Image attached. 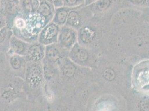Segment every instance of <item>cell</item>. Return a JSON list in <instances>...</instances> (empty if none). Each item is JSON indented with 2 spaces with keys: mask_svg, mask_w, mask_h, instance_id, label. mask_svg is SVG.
Here are the masks:
<instances>
[{
  "mask_svg": "<svg viewBox=\"0 0 149 111\" xmlns=\"http://www.w3.org/2000/svg\"><path fill=\"white\" fill-rule=\"evenodd\" d=\"M60 26L51 21L40 31L38 36V43L45 46L57 43Z\"/></svg>",
  "mask_w": 149,
  "mask_h": 111,
  "instance_id": "cell-1",
  "label": "cell"
},
{
  "mask_svg": "<svg viewBox=\"0 0 149 111\" xmlns=\"http://www.w3.org/2000/svg\"><path fill=\"white\" fill-rule=\"evenodd\" d=\"M104 76L107 80H111L114 79L115 77V74L112 69L107 68L104 71Z\"/></svg>",
  "mask_w": 149,
  "mask_h": 111,
  "instance_id": "cell-18",
  "label": "cell"
},
{
  "mask_svg": "<svg viewBox=\"0 0 149 111\" xmlns=\"http://www.w3.org/2000/svg\"><path fill=\"white\" fill-rule=\"evenodd\" d=\"M80 7H81L73 8L70 11L65 25L68 26L76 27L80 24L81 17L79 12V10Z\"/></svg>",
  "mask_w": 149,
  "mask_h": 111,
  "instance_id": "cell-9",
  "label": "cell"
},
{
  "mask_svg": "<svg viewBox=\"0 0 149 111\" xmlns=\"http://www.w3.org/2000/svg\"><path fill=\"white\" fill-rule=\"evenodd\" d=\"M56 8L46 0H42L40 2L37 13L43 16L48 22L52 21L54 17Z\"/></svg>",
  "mask_w": 149,
  "mask_h": 111,
  "instance_id": "cell-7",
  "label": "cell"
},
{
  "mask_svg": "<svg viewBox=\"0 0 149 111\" xmlns=\"http://www.w3.org/2000/svg\"><path fill=\"white\" fill-rule=\"evenodd\" d=\"M31 2L32 13L37 12V10L40 6L41 1L40 0H31Z\"/></svg>",
  "mask_w": 149,
  "mask_h": 111,
  "instance_id": "cell-19",
  "label": "cell"
},
{
  "mask_svg": "<svg viewBox=\"0 0 149 111\" xmlns=\"http://www.w3.org/2000/svg\"><path fill=\"white\" fill-rule=\"evenodd\" d=\"M59 48L60 47L57 43L45 46V56L44 60L52 63H56L59 62L61 60Z\"/></svg>",
  "mask_w": 149,
  "mask_h": 111,
  "instance_id": "cell-6",
  "label": "cell"
},
{
  "mask_svg": "<svg viewBox=\"0 0 149 111\" xmlns=\"http://www.w3.org/2000/svg\"><path fill=\"white\" fill-rule=\"evenodd\" d=\"M62 71L63 74L67 77H71L74 74L75 67L74 66L70 63H63L62 66Z\"/></svg>",
  "mask_w": 149,
  "mask_h": 111,
  "instance_id": "cell-13",
  "label": "cell"
},
{
  "mask_svg": "<svg viewBox=\"0 0 149 111\" xmlns=\"http://www.w3.org/2000/svg\"><path fill=\"white\" fill-rule=\"evenodd\" d=\"M71 55L78 61L83 62L86 61L88 58L87 52L82 49H77L72 51Z\"/></svg>",
  "mask_w": 149,
  "mask_h": 111,
  "instance_id": "cell-11",
  "label": "cell"
},
{
  "mask_svg": "<svg viewBox=\"0 0 149 111\" xmlns=\"http://www.w3.org/2000/svg\"><path fill=\"white\" fill-rule=\"evenodd\" d=\"M96 1H97V0H85V5H86V6L89 5L93 3L94 2H95Z\"/></svg>",
  "mask_w": 149,
  "mask_h": 111,
  "instance_id": "cell-22",
  "label": "cell"
},
{
  "mask_svg": "<svg viewBox=\"0 0 149 111\" xmlns=\"http://www.w3.org/2000/svg\"><path fill=\"white\" fill-rule=\"evenodd\" d=\"M49 2L51 4L54 5L55 8H58L63 6L62 0H46Z\"/></svg>",
  "mask_w": 149,
  "mask_h": 111,
  "instance_id": "cell-20",
  "label": "cell"
},
{
  "mask_svg": "<svg viewBox=\"0 0 149 111\" xmlns=\"http://www.w3.org/2000/svg\"><path fill=\"white\" fill-rule=\"evenodd\" d=\"M76 40V32L68 26L60 27L57 44L61 49H71Z\"/></svg>",
  "mask_w": 149,
  "mask_h": 111,
  "instance_id": "cell-2",
  "label": "cell"
},
{
  "mask_svg": "<svg viewBox=\"0 0 149 111\" xmlns=\"http://www.w3.org/2000/svg\"><path fill=\"white\" fill-rule=\"evenodd\" d=\"M37 63L32 62L27 68L26 74L27 82L33 87H36L40 84L44 76V71Z\"/></svg>",
  "mask_w": 149,
  "mask_h": 111,
  "instance_id": "cell-3",
  "label": "cell"
},
{
  "mask_svg": "<svg viewBox=\"0 0 149 111\" xmlns=\"http://www.w3.org/2000/svg\"><path fill=\"white\" fill-rule=\"evenodd\" d=\"M93 37V31L88 28H85L81 31V38L82 41L85 42L89 41Z\"/></svg>",
  "mask_w": 149,
  "mask_h": 111,
  "instance_id": "cell-15",
  "label": "cell"
},
{
  "mask_svg": "<svg viewBox=\"0 0 149 111\" xmlns=\"http://www.w3.org/2000/svg\"><path fill=\"white\" fill-rule=\"evenodd\" d=\"M135 6L147 7L149 6V0H125Z\"/></svg>",
  "mask_w": 149,
  "mask_h": 111,
  "instance_id": "cell-17",
  "label": "cell"
},
{
  "mask_svg": "<svg viewBox=\"0 0 149 111\" xmlns=\"http://www.w3.org/2000/svg\"><path fill=\"white\" fill-rule=\"evenodd\" d=\"M19 55H13L10 59V64L12 68L15 70H18L21 68L22 62Z\"/></svg>",
  "mask_w": 149,
  "mask_h": 111,
  "instance_id": "cell-14",
  "label": "cell"
},
{
  "mask_svg": "<svg viewBox=\"0 0 149 111\" xmlns=\"http://www.w3.org/2000/svg\"><path fill=\"white\" fill-rule=\"evenodd\" d=\"M25 56L30 62H39L40 60H44L45 58V46L38 42L32 43Z\"/></svg>",
  "mask_w": 149,
  "mask_h": 111,
  "instance_id": "cell-4",
  "label": "cell"
},
{
  "mask_svg": "<svg viewBox=\"0 0 149 111\" xmlns=\"http://www.w3.org/2000/svg\"><path fill=\"white\" fill-rule=\"evenodd\" d=\"M10 34V31L8 27L6 26L3 27V28L0 30V44L5 42L9 36V35Z\"/></svg>",
  "mask_w": 149,
  "mask_h": 111,
  "instance_id": "cell-16",
  "label": "cell"
},
{
  "mask_svg": "<svg viewBox=\"0 0 149 111\" xmlns=\"http://www.w3.org/2000/svg\"><path fill=\"white\" fill-rule=\"evenodd\" d=\"M40 1H42V0H40Z\"/></svg>",
  "mask_w": 149,
  "mask_h": 111,
  "instance_id": "cell-24",
  "label": "cell"
},
{
  "mask_svg": "<svg viewBox=\"0 0 149 111\" xmlns=\"http://www.w3.org/2000/svg\"><path fill=\"white\" fill-rule=\"evenodd\" d=\"M1 0H0V7H1Z\"/></svg>",
  "mask_w": 149,
  "mask_h": 111,
  "instance_id": "cell-23",
  "label": "cell"
},
{
  "mask_svg": "<svg viewBox=\"0 0 149 111\" xmlns=\"http://www.w3.org/2000/svg\"><path fill=\"white\" fill-rule=\"evenodd\" d=\"M63 6L70 8H74L83 6L85 0H62Z\"/></svg>",
  "mask_w": 149,
  "mask_h": 111,
  "instance_id": "cell-12",
  "label": "cell"
},
{
  "mask_svg": "<svg viewBox=\"0 0 149 111\" xmlns=\"http://www.w3.org/2000/svg\"><path fill=\"white\" fill-rule=\"evenodd\" d=\"M31 43H28L15 36H12L10 39L11 49L17 55L25 56Z\"/></svg>",
  "mask_w": 149,
  "mask_h": 111,
  "instance_id": "cell-5",
  "label": "cell"
},
{
  "mask_svg": "<svg viewBox=\"0 0 149 111\" xmlns=\"http://www.w3.org/2000/svg\"><path fill=\"white\" fill-rule=\"evenodd\" d=\"M21 9V13L25 16L32 13L31 0H19Z\"/></svg>",
  "mask_w": 149,
  "mask_h": 111,
  "instance_id": "cell-10",
  "label": "cell"
},
{
  "mask_svg": "<svg viewBox=\"0 0 149 111\" xmlns=\"http://www.w3.org/2000/svg\"><path fill=\"white\" fill-rule=\"evenodd\" d=\"M72 9L64 6L56 8L52 21L60 27L64 26L66 24L68 13Z\"/></svg>",
  "mask_w": 149,
  "mask_h": 111,
  "instance_id": "cell-8",
  "label": "cell"
},
{
  "mask_svg": "<svg viewBox=\"0 0 149 111\" xmlns=\"http://www.w3.org/2000/svg\"><path fill=\"white\" fill-rule=\"evenodd\" d=\"M6 26V19L5 15L0 11V30Z\"/></svg>",
  "mask_w": 149,
  "mask_h": 111,
  "instance_id": "cell-21",
  "label": "cell"
}]
</instances>
